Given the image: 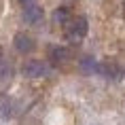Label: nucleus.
Instances as JSON below:
<instances>
[{
    "label": "nucleus",
    "mask_w": 125,
    "mask_h": 125,
    "mask_svg": "<svg viewBox=\"0 0 125 125\" xmlns=\"http://www.w3.org/2000/svg\"><path fill=\"white\" fill-rule=\"evenodd\" d=\"M13 47H15L19 53H30V51H34V47H36V45H34V38H32V36L19 32V34L13 38Z\"/></svg>",
    "instance_id": "5"
},
{
    "label": "nucleus",
    "mask_w": 125,
    "mask_h": 125,
    "mask_svg": "<svg viewBox=\"0 0 125 125\" xmlns=\"http://www.w3.org/2000/svg\"><path fill=\"white\" fill-rule=\"evenodd\" d=\"M95 74H100V76H104L108 81H119L123 76V68L117 66V64H110V62H98Z\"/></svg>",
    "instance_id": "4"
},
{
    "label": "nucleus",
    "mask_w": 125,
    "mask_h": 125,
    "mask_svg": "<svg viewBox=\"0 0 125 125\" xmlns=\"http://www.w3.org/2000/svg\"><path fill=\"white\" fill-rule=\"evenodd\" d=\"M55 21H57L59 26H68V23H70V11H68L66 7H59L57 11H55Z\"/></svg>",
    "instance_id": "9"
},
{
    "label": "nucleus",
    "mask_w": 125,
    "mask_h": 125,
    "mask_svg": "<svg viewBox=\"0 0 125 125\" xmlns=\"http://www.w3.org/2000/svg\"><path fill=\"white\" fill-rule=\"evenodd\" d=\"M87 32H89V21H87L85 15H79V17L70 19V23L66 26V34H68V38H72V40L85 38Z\"/></svg>",
    "instance_id": "2"
},
{
    "label": "nucleus",
    "mask_w": 125,
    "mask_h": 125,
    "mask_svg": "<svg viewBox=\"0 0 125 125\" xmlns=\"http://www.w3.org/2000/svg\"><path fill=\"white\" fill-rule=\"evenodd\" d=\"M21 74L26 76V79H42L49 74V68H47L45 62H40V59H30L26 62L23 66H21Z\"/></svg>",
    "instance_id": "3"
},
{
    "label": "nucleus",
    "mask_w": 125,
    "mask_h": 125,
    "mask_svg": "<svg viewBox=\"0 0 125 125\" xmlns=\"http://www.w3.org/2000/svg\"><path fill=\"white\" fill-rule=\"evenodd\" d=\"M49 59L53 64H64L68 59V49L66 47H51L49 49Z\"/></svg>",
    "instance_id": "7"
},
{
    "label": "nucleus",
    "mask_w": 125,
    "mask_h": 125,
    "mask_svg": "<svg viewBox=\"0 0 125 125\" xmlns=\"http://www.w3.org/2000/svg\"><path fill=\"white\" fill-rule=\"evenodd\" d=\"M13 115H15L13 100L4 95V98L0 100V119H2V121H9V119H13Z\"/></svg>",
    "instance_id": "6"
},
{
    "label": "nucleus",
    "mask_w": 125,
    "mask_h": 125,
    "mask_svg": "<svg viewBox=\"0 0 125 125\" xmlns=\"http://www.w3.org/2000/svg\"><path fill=\"white\" fill-rule=\"evenodd\" d=\"M81 70L87 74H95V70H98V62L91 57V55H85V57L81 59Z\"/></svg>",
    "instance_id": "8"
},
{
    "label": "nucleus",
    "mask_w": 125,
    "mask_h": 125,
    "mask_svg": "<svg viewBox=\"0 0 125 125\" xmlns=\"http://www.w3.org/2000/svg\"><path fill=\"white\" fill-rule=\"evenodd\" d=\"M17 2H19V7H21V17H23L26 23L36 26V23L42 21L45 11H42V7L38 4V0H17Z\"/></svg>",
    "instance_id": "1"
}]
</instances>
